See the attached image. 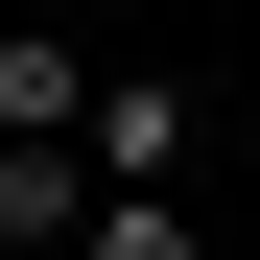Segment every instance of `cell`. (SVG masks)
Returning <instances> with one entry per match:
<instances>
[{
	"label": "cell",
	"mask_w": 260,
	"mask_h": 260,
	"mask_svg": "<svg viewBox=\"0 0 260 260\" xmlns=\"http://www.w3.org/2000/svg\"><path fill=\"white\" fill-rule=\"evenodd\" d=\"M71 142H95V189H166V166H189V71H95Z\"/></svg>",
	"instance_id": "6da1fadb"
},
{
	"label": "cell",
	"mask_w": 260,
	"mask_h": 260,
	"mask_svg": "<svg viewBox=\"0 0 260 260\" xmlns=\"http://www.w3.org/2000/svg\"><path fill=\"white\" fill-rule=\"evenodd\" d=\"M71 118H95V48L71 24H0V142H71Z\"/></svg>",
	"instance_id": "7a4b0ae2"
},
{
	"label": "cell",
	"mask_w": 260,
	"mask_h": 260,
	"mask_svg": "<svg viewBox=\"0 0 260 260\" xmlns=\"http://www.w3.org/2000/svg\"><path fill=\"white\" fill-rule=\"evenodd\" d=\"M71 213H95V189H71V142H0V260H71Z\"/></svg>",
	"instance_id": "3957f363"
},
{
	"label": "cell",
	"mask_w": 260,
	"mask_h": 260,
	"mask_svg": "<svg viewBox=\"0 0 260 260\" xmlns=\"http://www.w3.org/2000/svg\"><path fill=\"white\" fill-rule=\"evenodd\" d=\"M71 260H213V237H189L166 189H95V213H71Z\"/></svg>",
	"instance_id": "277c9868"
}]
</instances>
